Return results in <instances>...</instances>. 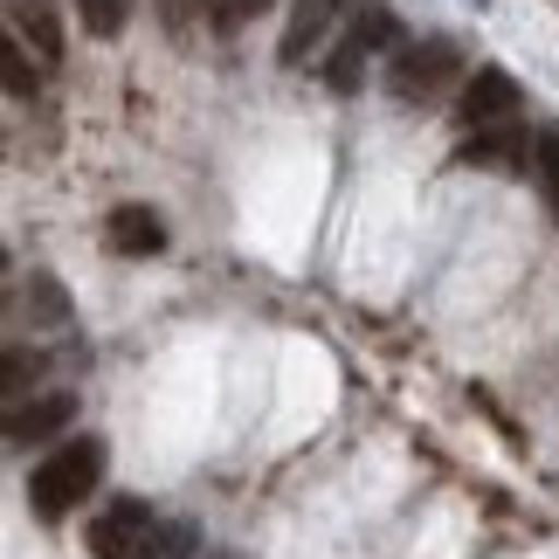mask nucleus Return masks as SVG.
<instances>
[{"label":"nucleus","instance_id":"f257e3e1","mask_svg":"<svg viewBox=\"0 0 559 559\" xmlns=\"http://www.w3.org/2000/svg\"><path fill=\"white\" fill-rule=\"evenodd\" d=\"M97 477H104V442H97V436L62 442L56 456H41V463H35V477H28V504H35V519H70V511L97 490Z\"/></svg>","mask_w":559,"mask_h":559},{"label":"nucleus","instance_id":"f03ea898","mask_svg":"<svg viewBox=\"0 0 559 559\" xmlns=\"http://www.w3.org/2000/svg\"><path fill=\"white\" fill-rule=\"evenodd\" d=\"M456 76H463V49L449 35H421L407 49H394V62H386V91L401 104H436L456 91Z\"/></svg>","mask_w":559,"mask_h":559},{"label":"nucleus","instance_id":"7ed1b4c3","mask_svg":"<svg viewBox=\"0 0 559 559\" xmlns=\"http://www.w3.org/2000/svg\"><path fill=\"white\" fill-rule=\"evenodd\" d=\"M394 35H401L394 8H380V0L353 8V14H346V35H338V49L325 56V83H332L338 97H353L359 76H367V56H373V49H394Z\"/></svg>","mask_w":559,"mask_h":559},{"label":"nucleus","instance_id":"20e7f679","mask_svg":"<svg viewBox=\"0 0 559 559\" xmlns=\"http://www.w3.org/2000/svg\"><path fill=\"white\" fill-rule=\"evenodd\" d=\"M159 532H166V525H159L139 498H118V504L91 525V552H97V559H159Z\"/></svg>","mask_w":559,"mask_h":559},{"label":"nucleus","instance_id":"39448f33","mask_svg":"<svg viewBox=\"0 0 559 559\" xmlns=\"http://www.w3.org/2000/svg\"><path fill=\"white\" fill-rule=\"evenodd\" d=\"M338 14H353V0H290L284 41H276V56H284V70H297V62H311L318 49H325V35L338 28Z\"/></svg>","mask_w":559,"mask_h":559},{"label":"nucleus","instance_id":"423d86ee","mask_svg":"<svg viewBox=\"0 0 559 559\" xmlns=\"http://www.w3.org/2000/svg\"><path fill=\"white\" fill-rule=\"evenodd\" d=\"M519 118V76L511 70H477L463 83V124L484 132V124H511Z\"/></svg>","mask_w":559,"mask_h":559},{"label":"nucleus","instance_id":"0eeeda50","mask_svg":"<svg viewBox=\"0 0 559 559\" xmlns=\"http://www.w3.org/2000/svg\"><path fill=\"white\" fill-rule=\"evenodd\" d=\"M463 166H490V174H519V166H532V132L519 118L511 124H484V132L463 139Z\"/></svg>","mask_w":559,"mask_h":559},{"label":"nucleus","instance_id":"6e6552de","mask_svg":"<svg viewBox=\"0 0 559 559\" xmlns=\"http://www.w3.org/2000/svg\"><path fill=\"white\" fill-rule=\"evenodd\" d=\"M76 421V394H35V401H14L8 407V442H49Z\"/></svg>","mask_w":559,"mask_h":559},{"label":"nucleus","instance_id":"1a4fd4ad","mask_svg":"<svg viewBox=\"0 0 559 559\" xmlns=\"http://www.w3.org/2000/svg\"><path fill=\"white\" fill-rule=\"evenodd\" d=\"M104 242H111L118 255H159L166 249V222L153 207H111V222H104Z\"/></svg>","mask_w":559,"mask_h":559},{"label":"nucleus","instance_id":"9d476101","mask_svg":"<svg viewBox=\"0 0 559 559\" xmlns=\"http://www.w3.org/2000/svg\"><path fill=\"white\" fill-rule=\"evenodd\" d=\"M14 28L41 49V62L62 56V35H56V8H49V0H14Z\"/></svg>","mask_w":559,"mask_h":559},{"label":"nucleus","instance_id":"9b49d317","mask_svg":"<svg viewBox=\"0 0 559 559\" xmlns=\"http://www.w3.org/2000/svg\"><path fill=\"white\" fill-rule=\"evenodd\" d=\"M532 180H539L546 207L559 214V124H546V132H532Z\"/></svg>","mask_w":559,"mask_h":559},{"label":"nucleus","instance_id":"f8f14e48","mask_svg":"<svg viewBox=\"0 0 559 559\" xmlns=\"http://www.w3.org/2000/svg\"><path fill=\"white\" fill-rule=\"evenodd\" d=\"M132 8H139V0H76L83 28H91L97 41H111V35H124V21H132Z\"/></svg>","mask_w":559,"mask_h":559},{"label":"nucleus","instance_id":"ddd939ff","mask_svg":"<svg viewBox=\"0 0 559 559\" xmlns=\"http://www.w3.org/2000/svg\"><path fill=\"white\" fill-rule=\"evenodd\" d=\"M28 311H35V325H70V290L56 276H28Z\"/></svg>","mask_w":559,"mask_h":559},{"label":"nucleus","instance_id":"4468645a","mask_svg":"<svg viewBox=\"0 0 559 559\" xmlns=\"http://www.w3.org/2000/svg\"><path fill=\"white\" fill-rule=\"evenodd\" d=\"M0 76H8V97H35V70H28V56H21L14 35L0 41Z\"/></svg>","mask_w":559,"mask_h":559}]
</instances>
